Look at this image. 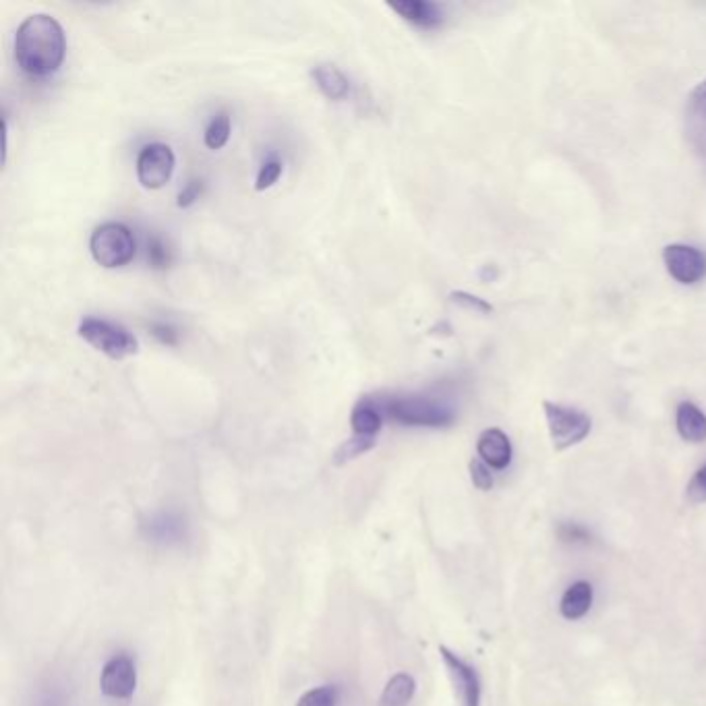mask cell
<instances>
[{
    "label": "cell",
    "mask_w": 706,
    "mask_h": 706,
    "mask_svg": "<svg viewBox=\"0 0 706 706\" xmlns=\"http://www.w3.org/2000/svg\"><path fill=\"white\" fill-rule=\"evenodd\" d=\"M686 495H688L690 504H704L706 502V464L700 466L694 473L692 481L688 483Z\"/></svg>",
    "instance_id": "24"
},
{
    "label": "cell",
    "mask_w": 706,
    "mask_h": 706,
    "mask_svg": "<svg viewBox=\"0 0 706 706\" xmlns=\"http://www.w3.org/2000/svg\"><path fill=\"white\" fill-rule=\"evenodd\" d=\"M79 336L114 361L131 357L139 350L137 338L127 328L98 317L83 319L79 326Z\"/></svg>",
    "instance_id": "4"
},
{
    "label": "cell",
    "mask_w": 706,
    "mask_h": 706,
    "mask_svg": "<svg viewBox=\"0 0 706 706\" xmlns=\"http://www.w3.org/2000/svg\"><path fill=\"white\" fill-rule=\"evenodd\" d=\"M417 690L415 680L408 673H396L386 684L384 694L379 698V706H408Z\"/></svg>",
    "instance_id": "17"
},
{
    "label": "cell",
    "mask_w": 706,
    "mask_h": 706,
    "mask_svg": "<svg viewBox=\"0 0 706 706\" xmlns=\"http://www.w3.org/2000/svg\"><path fill=\"white\" fill-rule=\"evenodd\" d=\"M543 410H545V419H547L553 448L557 452H564V450L580 444V441H584L593 429L591 417L582 413V410H578V408L543 402Z\"/></svg>",
    "instance_id": "5"
},
{
    "label": "cell",
    "mask_w": 706,
    "mask_h": 706,
    "mask_svg": "<svg viewBox=\"0 0 706 706\" xmlns=\"http://www.w3.org/2000/svg\"><path fill=\"white\" fill-rule=\"evenodd\" d=\"M280 174H282V162L280 160H270L263 164L259 168V174H257V181H255V189L257 191H266L270 189L278 179H280Z\"/></svg>",
    "instance_id": "22"
},
{
    "label": "cell",
    "mask_w": 706,
    "mask_h": 706,
    "mask_svg": "<svg viewBox=\"0 0 706 706\" xmlns=\"http://www.w3.org/2000/svg\"><path fill=\"white\" fill-rule=\"evenodd\" d=\"M390 9L396 11L402 19L415 23L423 29H435L444 23V11L435 3L425 0H402V3H390Z\"/></svg>",
    "instance_id": "12"
},
{
    "label": "cell",
    "mask_w": 706,
    "mask_h": 706,
    "mask_svg": "<svg viewBox=\"0 0 706 706\" xmlns=\"http://www.w3.org/2000/svg\"><path fill=\"white\" fill-rule=\"evenodd\" d=\"M439 655L444 659L448 675L452 680L458 706H479L481 704V682L475 667H470L464 659L452 653L446 646H439Z\"/></svg>",
    "instance_id": "8"
},
{
    "label": "cell",
    "mask_w": 706,
    "mask_h": 706,
    "mask_svg": "<svg viewBox=\"0 0 706 706\" xmlns=\"http://www.w3.org/2000/svg\"><path fill=\"white\" fill-rule=\"evenodd\" d=\"M228 139H230V116L222 112L208 125V129H205L203 141L210 150H222V147L228 143Z\"/></svg>",
    "instance_id": "19"
},
{
    "label": "cell",
    "mask_w": 706,
    "mask_h": 706,
    "mask_svg": "<svg viewBox=\"0 0 706 706\" xmlns=\"http://www.w3.org/2000/svg\"><path fill=\"white\" fill-rule=\"evenodd\" d=\"M174 172V154L166 143L145 145L137 156V179L145 189L164 187Z\"/></svg>",
    "instance_id": "6"
},
{
    "label": "cell",
    "mask_w": 706,
    "mask_h": 706,
    "mask_svg": "<svg viewBox=\"0 0 706 706\" xmlns=\"http://www.w3.org/2000/svg\"><path fill=\"white\" fill-rule=\"evenodd\" d=\"M452 301L462 305V307H468V309H475L479 313H491L493 307L489 303H485L483 299L475 297V294H468V292H452Z\"/></svg>",
    "instance_id": "27"
},
{
    "label": "cell",
    "mask_w": 706,
    "mask_h": 706,
    "mask_svg": "<svg viewBox=\"0 0 706 706\" xmlns=\"http://www.w3.org/2000/svg\"><path fill=\"white\" fill-rule=\"evenodd\" d=\"M375 446V439L373 437H361V435H355L352 439H348L346 444H342L336 452V464H344V462H350V460H355L359 458L361 454L369 452L371 448Z\"/></svg>",
    "instance_id": "20"
},
{
    "label": "cell",
    "mask_w": 706,
    "mask_h": 706,
    "mask_svg": "<svg viewBox=\"0 0 706 706\" xmlns=\"http://www.w3.org/2000/svg\"><path fill=\"white\" fill-rule=\"evenodd\" d=\"M557 535L564 543H588L591 541V533L588 528L578 524V522H562L557 526Z\"/></svg>",
    "instance_id": "23"
},
{
    "label": "cell",
    "mask_w": 706,
    "mask_h": 706,
    "mask_svg": "<svg viewBox=\"0 0 706 706\" xmlns=\"http://www.w3.org/2000/svg\"><path fill=\"white\" fill-rule=\"evenodd\" d=\"M338 702V692L332 686H319L309 692H305L297 706H336Z\"/></svg>",
    "instance_id": "21"
},
{
    "label": "cell",
    "mask_w": 706,
    "mask_h": 706,
    "mask_svg": "<svg viewBox=\"0 0 706 706\" xmlns=\"http://www.w3.org/2000/svg\"><path fill=\"white\" fill-rule=\"evenodd\" d=\"M147 257H150V263L158 270L168 268V263H170L168 247L160 239H152L150 245H147Z\"/></svg>",
    "instance_id": "26"
},
{
    "label": "cell",
    "mask_w": 706,
    "mask_h": 706,
    "mask_svg": "<svg viewBox=\"0 0 706 706\" xmlns=\"http://www.w3.org/2000/svg\"><path fill=\"white\" fill-rule=\"evenodd\" d=\"M92 257L102 268H123L133 261L137 243L131 228L121 222H106L98 226L90 241Z\"/></svg>",
    "instance_id": "3"
},
{
    "label": "cell",
    "mask_w": 706,
    "mask_h": 706,
    "mask_svg": "<svg viewBox=\"0 0 706 706\" xmlns=\"http://www.w3.org/2000/svg\"><path fill=\"white\" fill-rule=\"evenodd\" d=\"M381 410L392 421L406 427H450L456 419L454 408L427 396H394L381 400Z\"/></svg>",
    "instance_id": "2"
},
{
    "label": "cell",
    "mask_w": 706,
    "mask_h": 706,
    "mask_svg": "<svg viewBox=\"0 0 706 706\" xmlns=\"http://www.w3.org/2000/svg\"><path fill=\"white\" fill-rule=\"evenodd\" d=\"M67 40L61 23L46 13L29 15L17 29L15 58L21 71L48 77L65 61Z\"/></svg>",
    "instance_id": "1"
},
{
    "label": "cell",
    "mask_w": 706,
    "mask_h": 706,
    "mask_svg": "<svg viewBox=\"0 0 706 706\" xmlns=\"http://www.w3.org/2000/svg\"><path fill=\"white\" fill-rule=\"evenodd\" d=\"M317 87L321 90V94L330 98V100H344L350 92V81L348 77L334 65H317L311 71Z\"/></svg>",
    "instance_id": "16"
},
{
    "label": "cell",
    "mask_w": 706,
    "mask_h": 706,
    "mask_svg": "<svg viewBox=\"0 0 706 706\" xmlns=\"http://www.w3.org/2000/svg\"><path fill=\"white\" fill-rule=\"evenodd\" d=\"M663 261L669 276L680 284H696L706 276V255L690 245H667Z\"/></svg>",
    "instance_id": "7"
},
{
    "label": "cell",
    "mask_w": 706,
    "mask_h": 706,
    "mask_svg": "<svg viewBox=\"0 0 706 706\" xmlns=\"http://www.w3.org/2000/svg\"><path fill=\"white\" fill-rule=\"evenodd\" d=\"M147 535L158 543H174L181 541L185 535V524L181 518L172 514H158L147 522Z\"/></svg>",
    "instance_id": "18"
},
{
    "label": "cell",
    "mask_w": 706,
    "mask_h": 706,
    "mask_svg": "<svg viewBox=\"0 0 706 706\" xmlns=\"http://www.w3.org/2000/svg\"><path fill=\"white\" fill-rule=\"evenodd\" d=\"M477 452H479L481 460L493 470L508 468L510 462H512V454H514L510 437L502 429H497V427L485 429L479 435Z\"/></svg>",
    "instance_id": "11"
},
{
    "label": "cell",
    "mask_w": 706,
    "mask_h": 706,
    "mask_svg": "<svg viewBox=\"0 0 706 706\" xmlns=\"http://www.w3.org/2000/svg\"><path fill=\"white\" fill-rule=\"evenodd\" d=\"M686 129L694 150L706 160V79L700 81L688 96Z\"/></svg>",
    "instance_id": "10"
},
{
    "label": "cell",
    "mask_w": 706,
    "mask_h": 706,
    "mask_svg": "<svg viewBox=\"0 0 706 706\" xmlns=\"http://www.w3.org/2000/svg\"><path fill=\"white\" fill-rule=\"evenodd\" d=\"M381 425H384V410H381L379 402L365 398L352 408L350 427L355 431V435L375 439V435L381 431Z\"/></svg>",
    "instance_id": "15"
},
{
    "label": "cell",
    "mask_w": 706,
    "mask_h": 706,
    "mask_svg": "<svg viewBox=\"0 0 706 706\" xmlns=\"http://www.w3.org/2000/svg\"><path fill=\"white\" fill-rule=\"evenodd\" d=\"M201 195V181H191L179 195V208H189Z\"/></svg>",
    "instance_id": "28"
},
{
    "label": "cell",
    "mask_w": 706,
    "mask_h": 706,
    "mask_svg": "<svg viewBox=\"0 0 706 706\" xmlns=\"http://www.w3.org/2000/svg\"><path fill=\"white\" fill-rule=\"evenodd\" d=\"M154 330H156L154 336L160 338V342H164V344H174V342H176V334L172 332V328H168V326H156Z\"/></svg>",
    "instance_id": "29"
},
{
    "label": "cell",
    "mask_w": 706,
    "mask_h": 706,
    "mask_svg": "<svg viewBox=\"0 0 706 706\" xmlns=\"http://www.w3.org/2000/svg\"><path fill=\"white\" fill-rule=\"evenodd\" d=\"M470 479H473V485L481 491H489L493 487L491 468L483 460L470 462Z\"/></svg>",
    "instance_id": "25"
},
{
    "label": "cell",
    "mask_w": 706,
    "mask_h": 706,
    "mask_svg": "<svg viewBox=\"0 0 706 706\" xmlns=\"http://www.w3.org/2000/svg\"><path fill=\"white\" fill-rule=\"evenodd\" d=\"M675 429L688 444H704L706 415L694 402H680L675 410Z\"/></svg>",
    "instance_id": "13"
},
{
    "label": "cell",
    "mask_w": 706,
    "mask_h": 706,
    "mask_svg": "<svg viewBox=\"0 0 706 706\" xmlns=\"http://www.w3.org/2000/svg\"><path fill=\"white\" fill-rule=\"evenodd\" d=\"M595 599L593 584L586 580H578L566 588V593L560 601V611L570 622H578L582 617L591 611Z\"/></svg>",
    "instance_id": "14"
},
{
    "label": "cell",
    "mask_w": 706,
    "mask_h": 706,
    "mask_svg": "<svg viewBox=\"0 0 706 706\" xmlns=\"http://www.w3.org/2000/svg\"><path fill=\"white\" fill-rule=\"evenodd\" d=\"M100 688L104 696L114 700H127L137 688V669L131 657L114 655L106 661L100 678Z\"/></svg>",
    "instance_id": "9"
}]
</instances>
